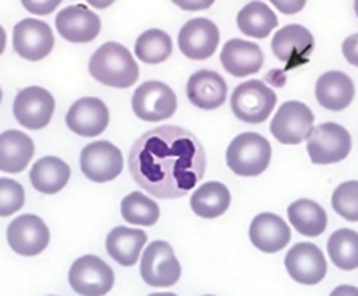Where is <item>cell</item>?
I'll return each mask as SVG.
<instances>
[{
  "mask_svg": "<svg viewBox=\"0 0 358 296\" xmlns=\"http://www.w3.org/2000/svg\"><path fill=\"white\" fill-rule=\"evenodd\" d=\"M7 240L12 250L21 256H36L50 242V232L45 222L34 214H24L10 222Z\"/></svg>",
  "mask_w": 358,
  "mask_h": 296,
  "instance_id": "7c38bea8",
  "label": "cell"
},
{
  "mask_svg": "<svg viewBox=\"0 0 358 296\" xmlns=\"http://www.w3.org/2000/svg\"><path fill=\"white\" fill-rule=\"evenodd\" d=\"M250 240L263 253H278L291 242V229L279 216L262 213L250 224Z\"/></svg>",
  "mask_w": 358,
  "mask_h": 296,
  "instance_id": "44dd1931",
  "label": "cell"
},
{
  "mask_svg": "<svg viewBox=\"0 0 358 296\" xmlns=\"http://www.w3.org/2000/svg\"><path fill=\"white\" fill-rule=\"evenodd\" d=\"M24 188L12 179H0V218H7L23 208Z\"/></svg>",
  "mask_w": 358,
  "mask_h": 296,
  "instance_id": "d6a6232c",
  "label": "cell"
},
{
  "mask_svg": "<svg viewBox=\"0 0 358 296\" xmlns=\"http://www.w3.org/2000/svg\"><path fill=\"white\" fill-rule=\"evenodd\" d=\"M80 165L83 174L89 181L102 184L115 181L120 176L124 160L118 147L108 140H100L84 147Z\"/></svg>",
  "mask_w": 358,
  "mask_h": 296,
  "instance_id": "30bf717a",
  "label": "cell"
},
{
  "mask_svg": "<svg viewBox=\"0 0 358 296\" xmlns=\"http://www.w3.org/2000/svg\"><path fill=\"white\" fill-rule=\"evenodd\" d=\"M315 39L305 26L287 24L279 29L271 40V49L278 60L286 63V70H294L310 60Z\"/></svg>",
  "mask_w": 358,
  "mask_h": 296,
  "instance_id": "5bb4252c",
  "label": "cell"
},
{
  "mask_svg": "<svg viewBox=\"0 0 358 296\" xmlns=\"http://www.w3.org/2000/svg\"><path fill=\"white\" fill-rule=\"evenodd\" d=\"M187 97L202 110H217L226 102L228 86L218 73L202 70L194 73L187 81Z\"/></svg>",
  "mask_w": 358,
  "mask_h": 296,
  "instance_id": "ffe728a7",
  "label": "cell"
},
{
  "mask_svg": "<svg viewBox=\"0 0 358 296\" xmlns=\"http://www.w3.org/2000/svg\"><path fill=\"white\" fill-rule=\"evenodd\" d=\"M328 253L331 261L342 271L358 269V234L350 229H339L329 237Z\"/></svg>",
  "mask_w": 358,
  "mask_h": 296,
  "instance_id": "f546056e",
  "label": "cell"
},
{
  "mask_svg": "<svg viewBox=\"0 0 358 296\" xmlns=\"http://www.w3.org/2000/svg\"><path fill=\"white\" fill-rule=\"evenodd\" d=\"M110 113L107 105L96 97L76 100L66 113L68 129L81 137H97L107 129Z\"/></svg>",
  "mask_w": 358,
  "mask_h": 296,
  "instance_id": "ac0fdd59",
  "label": "cell"
},
{
  "mask_svg": "<svg viewBox=\"0 0 358 296\" xmlns=\"http://www.w3.org/2000/svg\"><path fill=\"white\" fill-rule=\"evenodd\" d=\"M121 216L134 225H154L160 218V208L154 200L141 192H131L121 202Z\"/></svg>",
  "mask_w": 358,
  "mask_h": 296,
  "instance_id": "4dcf8cb0",
  "label": "cell"
},
{
  "mask_svg": "<svg viewBox=\"0 0 358 296\" xmlns=\"http://www.w3.org/2000/svg\"><path fill=\"white\" fill-rule=\"evenodd\" d=\"M89 73L103 86L128 89L138 81L139 66L124 45L107 42L94 52L89 61Z\"/></svg>",
  "mask_w": 358,
  "mask_h": 296,
  "instance_id": "7a4b0ae2",
  "label": "cell"
},
{
  "mask_svg": "<svg viewBox=\"0 0 358 296\" xmlns=\"http://www.w3.org/2000/svg\"><path fill=\"white\" fill-rule=\"evenodd\" d=\"M239 29L249 37L265 39L278 26V18L265 2H250L238 15Z\"/></svg>",
  "mask_w": 358,
  "mask_h": 296,
  "instance_id": "83f0119b",
  "label": "cell"
},
{
  "mask_svg": "<svg viewBox=\"0 0 358 296\" xmlns=\"http://www.w3.org/2000/svg\"><path fill=\"white\" fill-rule=\"evenodd\" d=\"M23 5L24 8H28L31 13H36V15H49L52 10H55L59 7L60 2L59 0H55V2H24L23 0Z\"/></svg>",
  "mask_w": 358,
  "mask_h": 296,
  "instance_id": "e575fe53",
  "label": "cell"
},
{
  "mask_svg": "<svg viewBox=\"0 0 358 296\" xmlns=\"http://www.w3.org/2000/svg\"><path fill=\"white\" fill-rule=\"evenodd\" d=\"M315 116L302 102H286L276 111L271 121V134L284 145H299L307 140L313 131Z\"/></svg>",
  "mask_w": 358,
  "mask_h": 296,
  "instance_id": "9c48e42d",
  "label": "cell"
},
{
  "mask_svg": "<svg viewBox=\"0 0 358 296\" xmlns=\"http://www.w3.org/2000/svg\"><path fill=\"white\" fill-rule=\"evenodd\" d=\"M149 296H178L175 293H154V295H149Z\"/></svg>",
  "mask_w": 358,
  "mask_h": 296,
  "instance_id": "ab89813d",
  "label": "cell"
},
{
  "mask_svg": "<svg viewBox=\"0 0 358 296\" xmlns=\"http://www.w3.org/2000/svg\"><path fill=\"white\" fill-rule=\"evenodd\" d=\"M352 150L349 131L336 123H323L313 128L307 142V151L315 165H333L344 161Z\"/></svg>",
  "mask_w": 358,
  "mask_h": 296,
  "instance_id": "5b68a950",
  "label": "cell"
},
{
  "mask_svg": "<svg viewBox=\"0 0 358 296\" xmlns=\"http://www.w3.org/2000/svg\"><path fill=\"white\" fill-rule=\"evenodd\" d=\"M213 2H199V3H186V2H178L175 0V5H178L179 8H184V10H200V8H208L212 7Z\"/></svg>",
  "mask_w": 358,
  "mask_h": 296,
  "instance_id": "74e56055",
  "label": "cell"
},
{
  "mask_svg": "<svg viewBox=\"0 0 358 296\" xmlns=\"http://www.w3.org/2000/svg\"><path fill=\"white\" fill-rule=\"evenodd\" d=\"M55 39L50 26L44 21L26 18L21 20L13 29V49L29 61H39L54 49Z\"/></svg>",
  "mask_w": 358,
  "mask_h": 296,
  "instance_id": "4fadbf2b",
  "label": "cell"
},
{
  "mask_svg": "<svg viewBox=\"0 0 358 296\" xmlns=\"http://www.w3.org/2000/svg\"><path fill=\"white\" fill-rule=\"evenodd\" d=\"M136 57L147 65H160L173 52L171 37L162 29H149L142 33L134 45Z\"/></svg>",
  "mask_w": 358,
  "mask_h": 296,
  "instance_id": "f1b7e54d",
  "label": "cell"
},
{
  "mask_svg": "<svg viewBox=\"0 0 358 296\" xmlns=\"http://www.w3.org/2000/svg\"><path fill=\"white\" fill-rule=\"evenodd\" d=\"M34 156V142L21 131L0 134V171L17 174L29 165Z\"/></svg>",
  "mask_w": 358,
  "mask_h": 296,
  "instance_id": "603a6c76",
  "label": "cell"
},
{
  "mask_svg": "<svg viewBox=\"0 0 358 296\" xmlns=\"http://www.w3.org/2000/svg\"><path fill=\"white\" fill-rule=\"evenodd\" d=\"M55 111V100L45 89L33 86L20 91L13 102V114L26 129L39 131L50 123Z\"/></svg>",
  "mask_w": 358,
  "mask_h": 296,
  "instance_id": "8fae6325",
  "label": "cell"
},
{
  "mask_svg": "<svg viewBox=\"0 0 358 296\" xmlns=\"http://www.w3.org/2000/svg\"><path fill=\"white\" fill-rule=\"evenodd\" d=\"M276 94L265 82L250 79L234 89L231 95V110L247 124H260L270 118L276 107Z\"/></svg>",
  "mask_w": 358,
  "mask_h": 296,
  "instance_id": "277c9868",
  "label": "cell"
},
{
  "mask_svg": "<svg viewBox=\"0 0 358 296\" xmlns=\"http://www.w3.org/2000/svg\"><path fill=\"white\" fill-rule=\"evenodd\" d=\"M315 92L321 107L331 111H342L354 100L355 86L347 74L328 71L318 77Z\"/></svg>",
  "mask_w": 358,
  "mask_h": 296,
  "instance_id": "7402d4cb",
  "label": "cell"
},
{
  "mask_svg": "<svg viewBox=\"0 0 358 296\" xmlns=\"http://www.w3.org/2000/svg\"><path fill=\"white\" fill-rule=\"evenodd\" d=\"M271 3L275 5L278 10H281V12L286 13V15L297 13L305 7L303 0H300V2H297V0H282V2H281V0H273Z\"/></svg>",
  "mask_w": 358,
  "mask_h": 296,
  "instance_id": "d590c367",
  "label": "cell"
},
{
  "mask_svg": "<svg viewBox=\"0 0 358 296\" xmlns=\"http://www.w3.org/2000/svg\"><path fill=\"white\" fill-rule=\"evenodd\" d=\"M5 44H7V34H5L3 28H2V26H0V55L3 54Z\"/></svg>",
  "mask_w": 358,
  "mask_h": 296,
  "instance_id": "f35d334b",
  "label": "cell"
},
{
  "mask_svg": "<svg viewBox=\"0 0 358 296\" xmlns=\"http://www.w3.org/2000/svg\"><path fill=\"white\" fill-rule=\"evenodd\" d=\"M141 277L150 287H173L181 277V264L170 243L152 242L141 259Z\"/></svg>",
  "mask_w": 358,
  "mask_h": 296,
  "instance_id": "52a82bcc",
  "label": "cell"
},
{
  "mask_svg": "<svg viewBox=\"0 0 358 296\" xmlns=\"http://www.w3.org/2000/svg\"><path fill=\"white\" fill-rule=\"evenodd\" d=\"M71 169L65 161L57 156H45L34 163L29 179L33 187L41 193L54 195L65 187L70 181Z\"/></svg>",
  "mask_w": 358,
  "mask_h": 296,
  "instance_id": "d4e9b609",
  "label": "cell"
},
{
  "mask_svg": "<svg viewBox=\"0 0 358 296\" xmlns=\"http://www.w3.org/2000/svg\"><path fill=\"white\" fill-rule=\"evenodd\" d=\"M329 296H358V288L352 287V285H341V287L334 288Z\"/></svg>",
  "mask_w": 358,
  "mask_h": 296,
  "instance_id": "8d00e7d4",
  "label": "cell"
},
{
  "mask_svg": "<svg viewBox=\"0 0 358 296\" xmlns=\"http://www.w3.org/2000/svg\"><path fill=\"white\" fill-rule=\"evenodd\" d=\"M55 26L65 40L75 42V44H86L99 36L102 23H100L97 13L89 10L86 5L78 3L63 8L57 15Z\"/></svg>",
  "mask_w": 358,
  "mask_h": 296,
  "instance_id": "e0dca14e",
  "label": "cell"
},
{
  "mask_svg": "<svg viewBox=\"0 0 358 296\" xmlns=\"http://www.w3.org/2000/svg\"><path fill=\"white\" fill-rule=\"evenodd\" d=\"M128 168L142 190L155 198L173 200L187 195L202 181L207 155L192 132L160 126L134 142Z\"/></svg>",
  "mask_w": 358,
  "mask_h": 296,
  "instance_id": "6da1fadb",
  "label": "cell"
},
{
  "mask_svg": "<svg viewBox=\"0 0 358 296\" xmlns=\"http://www.w3.org/2000/svg\"><path fill=\"white\" fill-rule=\"evenodd\" d=\"M0 102H2V89H0Z\"/></svg>",
  "mask_w": 358,
  "mask_h": 296,
  "instance_id": "b9f144b4",
  "label": "cell"
},
{
  "mask_svg": "<svg viewBox=\"0 0 358 296\" xmlns=\"http://www.w3.org/2000/svg\"><path fill=\"white\" fill-rule=\"evenodd\" d=\"M354 8H355V13H357V18H358V0H355V3H354Z\"/></svg>",
  "mask_w": 358,
  "mask_h": 296,
  "instance_id": "60d3db41",
  "label": "cell"
},
{
  "mask_svg": "<svg viewBox=\"0 0 358 296\" xmlns=\"http://www.w3.org/2000/svg\"><path fill=\"white\" fill-rule=\"evenodd\" d=\"M333 209L345 221H358V181L341 184L331 198Z\"/></svg>",
  "mask_w": 358,
  "mask_h": 296,
  "instance_id": "1f68e13d",
  "label": "cell"
},
{
  "mask_svg": "<svg viewBox=\"0 0 358 296\" xmlns=\"http://www.w3.org/2000/svg\"><path fill=\"white\" fill-rule=\"evenodd\" d=\"M71 288L81 296H103L113 288L115 274L102 259L86 255L78 258L70 269Z\"/></svg>",
  "mask_w": 358,
  "mask_h": 296,
  "instance_id": "ba28073f",
  "label": "cell"
},
{
  "mask_svg": "<svg viewBox=\"0 0 358 296\" xmlns=\"http://www.w3.org/2000/svg\"><path fill=\"white\" fill-rule=\"evenodd\" d=\"M342 54H344L345 60L358 68V34L347 37L342 44Z\"/></svg>",
  "mask_w": 358,
  "mask_h": 296,
  "instance_id": "836d02e7",
  "label": "cell"
},
{
  "mask_svg": "<svg viewBox=\"0 0 358 296\" xmlns=\"http://www.w3.org/2000/svg\"><path fill=\"white\" fill-rule=\"evenodd\" d=\"M271 161V145L255 132H244L231 142L226 150V163L234 174L255 177L265 172Z\"/></svg>",
  "mask_w": 358,
  "mask_h": 296,
  "instance_id": "3957f363",
  "label": "cell"
},
{
  "mask_svg": "<svg viewBox=\"0 0 358 296\" xmlns=\"http://www.w3.org/2000/svg\"><path fill=\"white\" fill-rule=\"evenodd\" d=\"M286 269L297 283L317 285L324 279L328 264L320 248L313 243H297L284 259Z\"/></svg>",
  "mask_w": 358,
  "mask_h": 296,
  "instance_id": "2e32d148",
  "label": "cell"
},
{
  "mask_svg": "<svg viewBox=\"0 0 358 296\" xmlns=\"http://www.w3.org/2000/svg\"><path fill=\"white\" fill-rule=\"evenodd\" d=\"M287 216L296 230L305 237H318L326 230L328 216L318 203L312 200H297L287 208Z\"/></svg>",
  "mask_w": 358,
  "mask_h": 296,
  "instance_id": "4316f807",
  "label": "cell"
},
{
  "mask_svg": "<svg viewBox=\"0 0 358 296\" xmlns=\"http://www.w3.org/2000/svg\"><path fill=\"white\" fill-rule=\"evenodd\" d=\"M221 65L231 76L245 77L259 73L263 66V52L254 42L231 39L224 44L220 55Z\"/></svg>",
  "mask_w": 358,
  "mask_h": 296,
  "instance_id": "d6986e66",
  "label": "cell"
},
{
  "mask_svg": "<svg viewBox=\"0 0 358 296\" xmlns=\"http://www.w3.org/2000/svg\"><path fill=\"white\" fill-rule=\"evenodd\" d=\"M147 243L145 232L129 227H115L107 237V251L124 267L134 266L141 258V250Z\"/></svg>",
  "mask_w": 358,
  "mask_h": 296,
  "instance_id": "cb8c5ba5",
  "label": "cell"
},
{
  "mask_svg": "<svg viewBox=\"0 0 358 296\" xmlns=\"http://www.w3.org/2000/svg\"><path fill=\"white\" fill-rule=\"evenodd\" d=\"M134 114L147 123L171 118L176 113L178 98L170 86L160 81H147L136 89L131 100Z\"/></svg>",
  "mask_w": 358,
  "mask_h": 296,
  "instance_id": "8992f818",
  "label": "cell"
},
{
  "mask_svg": "<svg viewBox=\"0 0 358 296\" xmlns=\"http://www.w3.org/2000/svg\"><path fill=\"white\" fill-rule=\"evenodd\" d=\"M220 29L207 18L189 20L178 36L179 50L191 60H207L218 49Z\"/></svg>",
  "mask_w": 358,
  "mask_h": 296,
  "instance_id": "9a60e30c",
  "label": "cell"
},
{
  "mask_svg": "<svg viewBox=\"0 0 358 296\" xmlns=\"http://www.w3.org/2000/svg\"><path fill=\"white\" fill-rule=\"evenodd\" d=\"M207 296H212V295H207Z\"/></svg>",
  "mask_w": 358,
  "mask_h": 296,
  "instance_id": "7bdbcfd3",
  "label": "cell"
},
{
  "mask_svg": "<svg viewBox=\"0 0 358 296\" xmlns=\"http://www.w3.org/2000/svg\"><path fill=\"white\" fill-rule=\"evenodd\" d=\"M231 205V193L221 182H207L192 193L191 208L199 218L215 219L224 214Z\"/></svg>",
  "mask_w": 358,
  "mask_h": 296,
  "instance_id": "484cf974",
  "label": "cell"
}]
</instances>
